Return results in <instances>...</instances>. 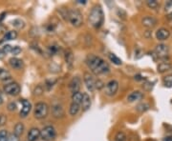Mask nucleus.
<instances>
[{
	"label": "nucleus",
	"instance_id": "f257e3e1",
	"mask_svg": "<svg viewBox=\"0 0 172 141\" xmlns=\"http://www.w3.org/2000/svg\"><path fill=\"white\" fill-rule=\"evenodd\" d=\"M86 64L89 69L97 75L107 74L110 72V67L107 62H105L101 57L95 55H90L86 58Z\"/></svg>",
	"mask_w": 172,
	"mask_h": 141
},
{
	"label": "nucleus",
	"instance_id": "f03ea898",
	"mask_svg": "<svg viewBox=\"0 0 172 141\" xmlns=\"http://www.w3.org/2000/svg\"><path fill=\"white\" fill-rule=\"evenodd\" d=\"M88 20L92 27H94L96 29L101 27L104 20V15H103V11L100 5H95L92 8L91 11L89 12Z\"/></svg>",
	"mask_w": 172,
	"mask_h": 141
},
{
	"label": "nucleus",
	"instance_id": "7ed1b4c3",
	"mask_svg": "<svg viewBox=\"0 0 172 141\" xmlns=\"http://www.w3.org/2000/svg\"><path fill=\"white\" fill-rule=\"evenodd\" d=\"M67 19L76 28L81 27V25L83 24V16L81 15V12L79 11L78 10H76V9H72V10L68 11Z\"/></svg>",
	"mask_w": 172,
	"mask_h": 141
},
{
	"label": "nucleus",
	"instance_id": "20e7f679",
	"mask_svg": "<svg viewBox=\"0 0 172 141\" xmlns=\"http://www.w3.org/2000/svg\"><path fill=\"white\" fill-rule=\"evenodd\" d=\"M49 113V107L44 102H38L35 107L34 115L36 119H43Z\"/></svg>",
	"mask_w": 172,
	"mask_h": 141
},
{
	"label": "nucleus",
	"instance_id": "39448f33",
	"mask_svg": "<svg viewBox=\"0 0 172 141\" xmlns=\"http://www.w3.org/2000/svg\"><path fill=\"white\" fill-rule=\"evenodd\" d=\"M57 136V132L56 129L53 126L48 125L46 127H44L41 130V134L40 137L44 140V141H53Z\"/></svg>",
	"mask_w": 172,
	"mask_h": 141
},
{
	"label": "nucleus",
	"instance_id": "423d86ee",
	"mask_svg": "<svg viewBox=\"0 0 172 141\" xmlns=\"http://www.w3.org/2000/svg\"><path fill=\"white\" fill-rule=\"evenodd\" d=\"M3 90L7 95H12V96H16L20 93V86L16 82H12V83L6 84Z\"/></svg>",
	"mask_w": 172,
	"mask_h": 141
},
{
	"label": "nucleus",
	"instance_id": "0eeeda50",
	"mask_svg": "<svg viewBox=\"0 0 172 141\" xmlns=\"http://www.w3.org/2000/svg\"><path fill=\"white\" fill-rule=\"evenodd\" d=\"M154 53H155V55L158 58L165 59L168 56V53H169L168 46L165 45V44H159L158 46H156Z\"/></svg>",
	"mask_w": 172,
	"mask_h": 141
},
{
	"label": "nucleus",
	"instance_id": "6e6552de",
	"mask_svg": "<svg viewBox=\"0 0 172 141\" xmlns=\"http://www.w3.org/2000/svg\"><path fill=\"white\" fill-rule=\"evenodd\" d=\"M105 95L108 96H113L118 93L119 90V82L117 80H110L105 85Z\"/></svg>",
	"mask_w": 172,
	"mask_h": 141
},
{
	"label": "nucleus",
	"instance_id": "1a4fd4ad",
	"mask_svg": "<svg viewBox=\"0 0 172 141\" xmlns=\"http://www.w3.org/2000/svg\"><path fill=\"white\" fill-rule=\"evenodd\" d=\"M83 80L85 83L86 88L89 90L90 92H94L96 89V80L93 77V75H91L89 73H85L83 76Z\"/></svg>",
	"mask_w": 172,
	"mask_h": 141
},
{
	"label": "nucleus",
	"instance_id": "9d476101",
	"mask_svg": "<svg viewBox=\"0 0 172 141\" xmlns=\"http://www.w3.org/2000/svg\"><path fill=\"white\" fill-rule=\"evenodd\" d=\"M81 80L78 76H75V77L72 78V80L69 83V89L72 94L77 93L79 92V89H81Z\"/></svg>",
	"mask_w": 172,
	"mask_h": 141
},
{
	"label": "nucleus",
	"instance_id": "9b49d317",
	"mask_svg": "<svg viewBox=\"0 0 172 141\" xmlns=\"http://www.w3.org/2000/svg\"><path fill=\"white\" fill-rule=\"evenodd\" d=\"M20 102L22 103V108L20 110V117H26L32 110V104L26 99H20Z\"/></svg>",
	"mask_w": 172,
	"mask_h": 141
},
{
	"label": "nucleus",
	"instance_id": "f8f14e48",
	"mask_svg": "<svg viewBox=\"0 0 172 141\" xmlns=\"http://www.w3.org/2000/svg\"><path fill=\"white\" fill-rule=\"evenodd\" d=\"M170 36V32L165 29V28H161V29H159L156 33V37H157V39L158 40H160V41H164V40H166L168 39Z\"/></svg>",
	"mask_w": 172,
	"mask_h": 141
},
{
	"label": "nucleus",
	"instance_id": "ddd939ff",
	"mask_svg": "<svg viewBox=\"0 0 172 141\" xmlns=\"http://www.w3.org/2000/svg\"><path fill=\"white\" fill-rule=\"evenodd\" d=\"M52 113L56 118H61L64 115V110L60 104L57 103L52 106Z\"/></svg>",
	"mask_w": 172,
	"mask_h": 141
},
{
	"label": "nucleus",
	"instance_id": "4468645a",
	"mask_svg": "<svg viewBox=\"0 0 172 141\" xmlns=\"http://www.w3.org/2000/svg\"><path fill=\"white\" fill-rule=\"evenodd\" d=\"M142 24L146 28H153L156 26L157 19L153 16H145L142 19Z\"/></svg>",
	"mask_w": 172,
	"mask_h": 141
},
{
	"label": "nucleus",
	"instance_id": "2eb2a0df",
	"mask_svg": "<svg viewBox=\"0 0 172 141\" xmlns=\"http://www.w3.org/2000/svg\"><path fill=\"white\" fill-rule=\"evenodd\" d=\"M41 131H39L37 128H32L28 133V141H36L39 137H40Z\"/></svg>",
	"mask_w": 172,
	"mask_h": 141
},
{
	"label": "nucleus",
	"instance_id": "dca6fc26",
	"mask_svg": "<svg viewBox=\"0 0 172 141\" xmlns=\"http://www.w3.org/2000/svg\"><path fill=\"white\" fill-rule=\"evenodd\" d=\"M9 63H10V65L12 68H14L16 70H20L23 68L24 66V63L21 59L17 58V57H12L10 58L9 60Z\"/></svg>",
	"mask_w": 172,
	"mask_h": 141
},
{
	"label": "nucleus",
	"instance_id": "f3484780",
	"mask_svg": "<svg viewBox=\"0 0 172 141\" xmlns=\"http://www.w3.org/2000/svg\"><path fill=\"white\" fill-rule=\"evenodd\" d=\"M143 98V94L140 91H134L133 93H131L128 96H127V101L128 102H136V101H140Z\"/></svg>",
	"mask_w": 172,
	"mask_h": 141
},
{
	"label": "nucleus",
	"instance_id": "a211bd4d",
	"mask_svg": "<svg viewBox=\"0 0 172 141\" xmlns=\"http://www.w3.org/2000/svg\"><path fill=\"white\" fill-rule=\"evenodd\" d=\"M81 109L83 112H87L91 108V97L88 94L84 93L83 94V98L81 102Z\"/></svg>",
	"mask_w": 172,
	"mask_h": 141
},
{
	"label": "nucleus",
	"instance_id": "6ab92c4d",
	"mask_svg": "<svg viewBox=\"0 0 172 141\" xmlns=\"http://www.w3.org/2000/svg\"><path fill=\"white\" fill-rule=\"evenodd\" d=\"M65 62L67 64V66L69 69L73 68V64H74V55L71 50H67L65 53Z\"/></svg>",
	"mask_w": 172,
	"mask_h": 141
},
{
	"label": "nucleus",
	"instance_id": "aec40b11",
	"mask_svg": "<svg viewBox=\"0 0 172 141\" xmlns=\"http://www.w3.org/2000/svg\"><path fill=\"white\" fill-rule=\"evenodd\" d=\"M170 69H171V64L169 62H166V61L161 62L157 67V71L160 73H164L169 71Z\"/></svg>",
	"mask_w": 172,
	"mask_h": 141
},
{
	"label": "nucleus",
	"instance_id": "412c9836",
	"mask_svg": "<svg viewBox=\"0 0 172 141\" xmlns=\"http://www.w3.org/2000/svg\"><path fill=\"white\" fill-rule=\"evenodd\" d=\"M17 37V33L16 31H10L8 32L2 38V40L0 41V43H2L4 41H10V40H15Z\"/></svg>",
	"mask_w": 172,
	"mask_h": 141
},
{
	"label": "nucleus",
	"instance_id": "4be33fe9",
	"mask_svg": "<svg viewBox=\"0 0 172 141\" xmlns=\"http://www.w3.org/2000/svg\"><path fill=\"white\" fill-rule=\"evenodd\" d=\"M82 98H83V94L81 92H77L72 95V102L78 105H81L82 102Z\"/></svg>",
	"mask_w": 172,
	"mask_h": 141
},
{
	"label": "nucleus",
	"instance_id": "5701e85b",
	"mask_svg": "<svg viewBox=\"0 0 172 141\" xmlns=\"http://www.w3.org/2000/svg\"><path fill=\"white\" fill-rule=\"evenodd\" d=\"M81 105H78V104H76V103H71L70 105V109H69V113L71 117H75V115H77L79 112V110H81Z\"/></svg>",
	"mask_w": 172,
	"mask_h": 141
},
{
	"label": "nucleus",
	"instance_id": "b1692460",
	"mask_svg": "<svg viewBox=\"0 0 172 141\" xmlns=\"http://www.w3.org/2000/svg\"><path fill=\"white\" fill-rule=\"evenodd\" d=\"M24 129H25V127H24L23 123H21V122H18V123H17V124L15 126L14 134L19 137V136H20V135H22V134L24 133Z\"/></svg>",
	"mask_w": 172,
	"mask_h": 141
},
{
	"label": "nucleus",
	"instance_id": "393cba45",
	"mask_svg": "<svg viewBox=\"0 0 172 141\" xmlns=\"http://www.w3.org/2000/svg\"><path fill=\"white\" fill-rule=\"evenodd\" d=\"M10 78H11V73L8 71L0 68V81H5Z\"/></svg>",
	"mask_w": 172,
	"mask_h": 141
},
{
	"label": "nucleus",
	"instance_id": "a878e982",
	"mask_svg": "<svg viewBox=\"0 0 172 141\" xmlns=\"http://www.w3.org/2000/svg\"><path fill=\"white\" fill-rule=\"evenodd\" d=\"M150 108V105L145 103V102H143V103H140L137 107H136V110L140 112H146L147 110H149Z\"/></svg>",
	"mask_w": 172,
	"mask_h": 141
},
{
	"label": "nucleus",
	"instance_id": "bb28decb",
	"mask_svg": "<svg viewBox=\"0 0 172 141\" xmlns=\"http://www.w3.org/2000/svg\"><path fill=\"white\" fill-rule=\"evenodd\" d=\"M109 59H110L111 62H113L115 64V65H122V64H123V61L114 54H110L109 55Z\"/></svg>",
	"mask_w": 172,
	"mask_h": 141
},
{
	"label": "nucleus",
	"instance_id": "cd10ccee",
	"mask_svg": "<svg viewBox=\"0 0 172 141\" xmlns=\"http://www.w3.org/2000/svg\"><path fill=\"white\" fill-rule=\"evenodd\" d=\"M126 134L123 132H119L115 135V141H126Z\"/></svg>",
	"mask_w": 172,
	"mask_h": 141
},
{
	"label": "nucleus",
	"instance_id": "c85d7f7f",
	"mask_svg": "<svg viewBox=\"0 0 172 141\" xmlns=\"http://www.w3.org/2000/svg\"><path fill=\"white\" fill-rule=\"evenodd\" d=\"M146 5L148 6V8L150 9H157L159 7V3L156 1V0H148V1H146Z\"/></svg>",
	"mask_w": 172,
	"mask_h": 141
},
{
	"label": "nucleus",
	"instance_id": "c756f323",
	"mask_svg": "<svg viewBox=\"0 0 172 141\" xmlns=\"http://www.w3.org/2000/svg\"><path fill=\"white\" fill-rule=\"evenodd\" d=\"M8 138H9V134L7 131L5 130L0 131V141H8Z\"/></svg>",
	"mask_w": 172,
	"mask_h": 141
},
{
	"label": "nucleus",
	"instance_id": "7c9ffc66",
	"mask_svg": "<svg viewBox=\"0 0 172 141\" xmlns=\"http://www.w3.org/2000/svg\"><path fill=\"white\" fill-rule=\"evenodd\" d=\"M164 84L165 86L171 87L172 86V75H167L164 78Z\"/></svg>",
	"mask_w": 172,
	"mask_h": 141
},
{
	"label": "nucleus",
	"instance_id": "2f4dec72",
	"mask_svg": "<svg viewBox=\"0 0 172 141\" xmlns=\"http://www.w3.org/2000/svg\"><path fill=\"white\" fill-rule=\"evenodd\" d=\"M12 25H14L15 27L18 28V29H21V28L24 27V22L20 19H16V20L12 21Z\"/></svg>",
	"mask_w": 172,
	"mask_h": 141
},
{
	"label": "nucleus",
	"instance_id": "473e14b6",
	"mask_svg": "<svg viewBox=\"0 0 172 141\" xmlns=\"http://www.w3.org/2000/svg\"><path fill=\"white\" fill-rule=\"evenodd\" d=\"M12 48H14V47H12L11 45H5L3 47V49H2V52L4 54H12Z\"/></svg>",
	"mask_w": 172,
	"mask_h": 141
},
{
	"label": "nucleus",
	"instance_id": "72a5a7b5",
	"mask_svg": "<svg viewBox=\"0 0 172 141\" xmlns=\"http://www.w3.org/2000/svg\"><path fill=\"white\" fill-rule=\"evenodd\" d=\"M21 53V49L20 47L18 46H15L14 48H12V55H17Z\"/></svg>",
	"mask_w": 172,
	"mask_h": 141
},
{
	"label": "nucleus",
	"instance_id": "f704fd0d",
	"mask_svg": "<svg viewBox=\"0 0 172 141\" xmlns=\"http://www.w3.org/2000/svg\"><path fill=\"white\" fill-rule=\"evenodd\" d=\"M8 141H20V139H19V137H18L17 135H16L15 134H9Z\"/></svg>",
	"mask_w": 172,
	"mask_h": 141
},
{
	"label": "nucleus",
	"instance_id": "c9c22d12",
	"mask_svg": "<svg viewBox=\"0 0 172 141\" xmlns=\"http://www.w3.org/2000/svg\"><path fill=\"white\" fill-rule=\"evenodd\" d=\"M153 84L154 83H150V82H146L144 85H143V88H144V90L145 91H151L152 90V88H153Z\"/></svg>",
	"mask_w": 172,
	"mask_h": 141
},
{
	"label": "nucleus",
	"instance_id": "e433bc0d",
	"mask_svg": "<svg viewBox=\"0 0 172 141\" xmlns=\"http://www.w3.org/2000/svg\"><path fill=\"white\" fill-rule=\"evenodd\" d=\"M42 93H43V89L41 86H38L37 88H35V95H42Z\"/></svg>",
	"mask_w": 172,
	"mask_h": 141
},
{
	"label": "nucleus",
	"instance_id": "4c0bfd02",
	"mask_svg": "<svg viewBox=\"0 0 172 141\" xmlns=\"http://www.w3.org/2000/svg\"><path fill=\"white\" fill-rule=\"evenodd\" d=\"M103 87H105V85L103 84L102 81H100V80H97V81H96V89L100 90V89H102Z\"/></svg>",
	"mask_w": 172,
	"mask_h": 141
},
{
	"label": "nucleus",
	"instance_id": "58836bf2",
	"mask_svg": "<svg viewBox=\"0 0 172 141\" xmlns=\"http://www.w3.org/2000/svg\"><path fill=\"white\" fill-rule=\"evenodd\" d=\"M6 121H7V118L4 114H0V126H3L6 124Z\"/></svg>",
	"mask_w": 172,
	"mask_h": 141
},
{
	"label": "nucleus",
	"instance_id": "ea45409f",
	"mask_svg": "<svg viewBox=\"0 0 172 141\" xmlns=\"http://www.w3.org/2000/svg\"><path fill=\"white\" fill-rule=\"evenodd\" d=\"M16 103H14V102H11V103L8 105V110L9 111H16Z\"/></svg>",
	"mask_w": 172,
	"mask_h": 141
},
{
	"label": "nucleus",
	"instance_id": "a19ab883",
	"mask_svg": "<svg viewBox=\"0 0 172 141\" xmlns=\"http://www.w3.org/2000/svg\"><path fill=\"white\" fill-rule=\"evenodd\" d=\"M163 141H172V135L164 137V138H163Z\"/></svg>",
	"mask_w": 172,
	"mask_h": 141
},
{
	"label": "nucleus",
	"instance_id": "79ce46f5",
	"mask_svg": "<svg viewBox=\"0 0 172 141\" xmlns=\"http://www.w3.org/2000/svg\"><path fill=\"white\" fill-rule=\"evenodd\" d=\"M135 79L136 80H142V76L139 74V75H135Z\"/></svg>",
	"mask_w": 172,
	"mask_h": 141
},
{
	"label": "nucleus",
	"instance_id": "37998d69",
	"mask_svg": "<svg viewBox=\"0 0 172 141\" xmlns=\"http://www.w3.org/2000/svg\"><path fill=\"white\" fill-rule=\"evenodd\" d=\"M3 55H4V53L2 52V50H0V58L3 56Z\"/></svg>",
	"mask_w": 172,
	"mask_h": 141
},
{
	"label": "nucleus",
	"instance_id": "c03bdc74",
	"mask_svg": "<svg viewBox=\"0 0 172 141\" xmlns=\"http://www.w3.org/2000/svg\"><path fill=\"white\" fill-rule=\"evenodd\" d=\"M3 103V98H2V96L0 95V105H1Z\"/></svg>",
	"mask_w": 172,
	"mask_h": 141
},
{
	"label": "nucleus",
	"instance_id": "a18cd8bd",
	"mask_svg": "<svg viewBox=\"0 0 172 141\" xmlns=\"http://www.w3.org/2000/svg\"><path fill=\"white\" fill-rule=\"evenodd\" d=\"M167 17H168L169 19H172V12H171V14H169V15H168V16H167Z\"/></svg>",
	"mask_w": 172,
	"mask_h": 141
}]
</instances>
